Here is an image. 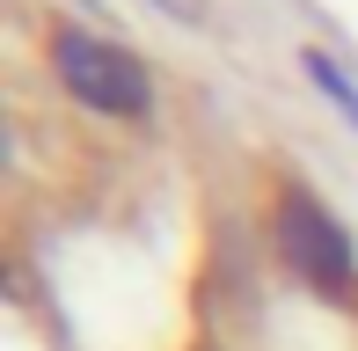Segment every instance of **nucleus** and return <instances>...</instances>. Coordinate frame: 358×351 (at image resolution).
I'll return each mask as SVG.
<instances>
[{
  "instance_id": "f257e3e1",
  "label": "nucleus",
  "mask_w": 358,
  "mask_h": 351,
  "mask_svg": "<svg viewBox=\"0 0 358 351\" xmlns=\"http://www.w3.org/2000/svg\"><path fill=\"white\" fill-rule=\"evenodd\" d=\"M52 73L95 117H146V110H154V73L139 66V52H124V44H110V37L52 29Z\"/></svg>"
},
{
  "instance_id": "f03ea898",
  "label": "nucleus",
  "mask_w": 358,
  "mask_h": 351,
  "mask_svg": "<svg viewBox=\"0 0 358 351\" xmlns=\"http://www.w3.org/2000/svg\"><path fill=\"white\" fill-rule=\"evenodd\" d=\"M271 234H278V257L300 271L307 285H329L336 293V285L358 278V242L344 234V220H336L300 176H292L278 190V205H271Z\"/></svg>"
},
{
  "instance_id": "7ed1b4c3",
  "label": "nucleus",
  "mask_w": 358,
  "mask_h": 351,
  "mask_svg": "<svg viewBox=\"0 0 358 351\" xmlns=\"http://www.w3.org/2000/svg\"><path fill=\"white\" fill-rule=\"evenodd\" d=\"M300 66H307V81H315L322 95H329V110H336V117H344L351 132H358V81H351L344 66H336L329 52H300Z\"/></svg>"
}]
</instances>
